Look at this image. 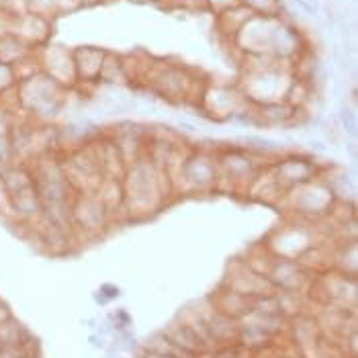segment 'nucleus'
<instances>
[{
	"label": "nucleus",
	"mask_w": 358,
	"mask_h": 358,
	"mask_svg": "<svg viewBox=\"0 0 358 358\" xmlns=\"http://www.w3.org/2000/svg\"><path fill=\"white\" fill-rule=\"evenodd\" d=\"M17 105H21L27 113H33L35 117H54L62 107L59 92L62 86L52 80L48 74L37 72L25 80L17 84Z\"/></svg>",
	"instance_id": "f257e3e1"
},
{
	"label": "nucleus",
	"mask_w": 358,
	"mask_h": 358,
	"mask_svg": "<svg viewBox=\"0 0 358 358\" xmlns=\"http://www.w3.org/2000/svg\"><path fill=\"white\" fill-rule=\"evenodd\" d=\"M8 33L21 39L31 50L39 43H43L50 35V23L45 17H39L35 13H21V15H10Z\"/></svg>",
	"instance_id": "f03ea898"
},
{
	"label": "nucleus",
	"mask_w": 358,
	"mask_h": 358,
	"mask_svg": "<svg viewBox=\"0 0 358 358\" xmlns=\"http://www.w3.org/2000/svg\"><path fill=\"white\" fill-rule=\"evenodd\" d=\"M72 59H74L76 80H83V78L86 83H96L99 80L105 52H101L96 48H78L72 54Z\"/></svg>",
	"instance_id": "7ed1b4c3"
},
{
	"label": "nucleus",
	"mask_w": 358,
	"mask_h": 358,
	"mask_svg": "<svg viewBox=\"0 0 358 358\" xmlns=\"http://www.w3.org/2000/svg\"><path fill=\"white\" fill-rule=\"evenodd\" d=\"M8 207L13 213H17L21 220H33L35 215L43 213V199L37 191V187H29V189H23L19 193L10 194L8 196Z\"/></svg>",
	"instance_id": "20e7f679"
},
{
	"label": "nucleus",
	"mask_w": 358,
	"mask_h": 358,
	"mask_svg": "<svg viewBox=\"0 0 358 358\" xmlns=\"http://www.w3.org/2000/svg\"><path fill=\"white\" fill-rule=\"evenodd\" d=\"M35 185V176L33 170L25 164H8L0 170V187L6 196L19 193L23 189H29Z\"/></svg>",
	"instance_id": "39448f33"
},
{
	"label": "nucleus",
	"mask_w": 358,
	"mask_h": 358,
	"mask_svg": "<svg viewBox=\"0 0 358 358\" xmlns=\"http://www.w3.org/2000/svg\"><path fill=\"white\" fill-rule=\"evenodd\" d=\"M315 174V166L307 162L303 158H287L278 164V182H285L289 187H297L305 185L309 180H313Z\"/></svg>",
	"instance_id": "423d86ee"
},
{
	"label": "nucleus",
	"mask_w": 358,
	"mask_h": 358,
	"mask_svg": "<svg viewBox=\"0 0 358 358\" xmlns=\"http://www.w3.org/2000/svg\"><path fill=\"white\" fill-rule=\"evenodd\" d=\"M29 54H31V48L25 45L21 39H17L15 35H10V33L0 35V62L15 66L17 62H21Z\"/></svg>",
	"instance_id": "0eeeda50"
},
{
	"label": "nucleus",
	"mask_w": 358,
	"mask_h": 358,
	"mask_svg": "<svg viewBox=\"0 0 358 358\" xmlns=\"http://www.w3.org/2000/svg\"><path fill=\"white\" fill-rule=\"evenodd\" d=\"M170 342L176 348H180L182 352H189V355H194V352L203 350V340L194 334L193 328H180L170 338Z\"/></svg>",
	"instance_id": "6e6552de"
},
{
	"label": "nucleus",
	"mask_w": 358,
	"mask_h": 358,
	"mask_svg": "<svg viewBox=\"0 0 358 358\" xmlns=\"http://www.w3.org/2000/svg\"><path fill=\"white\" fill-rule=\"evenodd\" d=\"M240 2L258 17H276L278 13V0H240Z\"/></svg>",
	"instance_id": "1a4fd4ad"
},
{
	"label": "nucleus",
	"mask_w": 358,
	"mask_h": 358,
	"mask_svg": "<svg viewBox=\"0 0 358 358\" xmlns=\"http://www.w3.org/2000/svg\"><path fill=\"white\" fill-rule=\"evenodd\" d=\"M19 84V78H17V72L10 64H4L0 62V94H6L10 90H15Z\"/></svg>",
	"instance_id": "9d476101"
},
{
	"label": "nucleus",
	"mask_w": 358,
	"mask_h": 358,
	"mask_svg": "<svg viewBox=\"0 0 358 358\" xmlns=\"http://www.w3.org/2000/svg\"><path fill=\"white\" fill-rule=\"evenodd\" d=\"M340 123H342L344 134H348L352 139L357 138V117L348 107H342L340 110Z\"/></svg>",
	"instance_id": "9b49d317"
},
{
	"label": "nucleus",
	"mask_w": 358,
	"mask_h": 358,
	"mask_svg": "<svg viewBox=\"0 0 358 358\" xmlns=\"http://www.w3.org/2000/svg\"><path fill=\"white\" fill-rule=\"evenodd\" d=\"M203 0H180V4H185V6H194V4H201Z\"/></svg>",
	"instance_id": "f8f14e48"
},
{
	"label": "nucleus",
	"mask_w": 358,
	"mask_h": 358,
	"mask_svg": "<svg viewBox=\"0 0 358 358\" xmlns=\"http://www.w3.org/2000/svg\"><path fill=\"white\" fill-rule=\"evenodd\" d=\"M21 358H31V357H21Z\"/></svg>",
	"instance_id": "ddd939ff"
}]
</instances>
